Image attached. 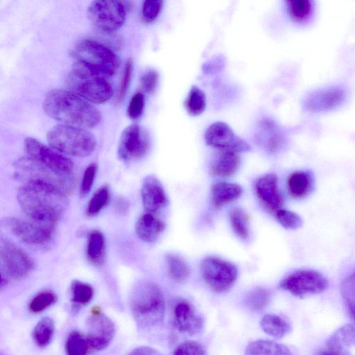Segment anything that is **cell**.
I'll list each match as a JSON object with an SVG mask.
<instances>
[{"label": "cell", "mask_w": 355, "mask_h": 355, "mask_svg": "<svg viewBox=\"0 0 355 355\" xmlns=\"http://www.w3.org/2000/svg\"><path fill=\"white\" fill-rule=\"evenodd\" d=\"M17 200L27 218L55 225L68 205L64 192L42 181L24 182L18 191Z\"/></svg>", "instance_id": "cell-1"}, {"label": "cell", "mask_w": 355, "mask_h": 355, "mask_svg": "<svg viewBox=\"0 0 355 355\" xmlns=\"http://www.w3.org/2000/svg\"><path fill=\"white\" fill-rule=\"evenodd\" d=\"M43 109L56 121L84 128H93L101 120V112L92 104L64 89L49 91L44 98Z\"/></svg>", "instance_id": "cell-2"}, {"label": "cell", "mask_w": 355, "mask_h": 355, "mask_svg": "<svg viewBox=\"0 0 355 355\" xmlns=\"http://www.w3.org/2000/svg\"><path fill=\"white\" fill-rule=\"evenodd\" d=\"M75 62L71 76L78 78L113 76L120 65L119 57L107 46L91 40L78 42L71 49Z\"/></svg>", "instance_id": "cell-3"}, {"label": "cell", "mask_w": 355, "mask_h": 355, "mask_svg": "<svg viewBox=\"0 0 355 355\" xmlns=\"http://www.w3.org/2000/svg\"><path fill=\"white\" fill-rule=\"evenodd\" d=\"M130 307L137 326L141 329L161 323L164 315V298L159 286L150 281L136 284L130 294Z\"/></svg>", "instance_id": "cell-4"}, {"label": "cell", "mask_w": 355, "mask_h": 355, "mask_svg": "<svg viewBox=\"0 0 355 355\" xmlns=\"http://www.w3.org/2000/svg\"><path fill=\"white\" fill-rule=\"evenodd\" d=\"M51 148L64 155L83 157L92 154L96 146L94 135L84 128L62 124L51 128L46 135Z\"/></svg>", "instance_id": "cell-5"}, {"label": "cell", "mask_w": 355, "mask_h": 355, "mask_svg": "<svg viewBox=\"0 0 355 355\" xmlns=\"http://www.w3.org/2000/svg\"><path fill=\"white\" fill-rule=\"evenodd\" d=\"M91 23L104 33H112L123 26L127 11L121 0H93L87 10Z\"/></svg>", "instance_id": "cell-6"}, {"label": "cell", "mask_w": 355, "mask_h": 355, "mask_svg": "<svg viewBox=\"0 0 355 355\" xmlns=\"http://www.w3.org/2000/svg\"><path fill=\"white\" fill-rule=\"evenodd\" d=\"M15 175L23 182L42 181L51 183L66 194L73 191L74 179L72 175H61L53 172L24 156L15 164Z\"/></svg>", "instance_id": "cell-7"}, {"label": "cell", "mask_w": 355, "mask_h": 355, "mask_svg": "<svg viewBox=\"0 0 355 355\" xmlns=\"http://www.w3.org/2000/svg\"><path fill=\"white\" fill-rule=\"evenodd\" d=\"M200 269L204 282L216 293L230 290L238 277V269L234 264L216 257L203 259Z\"/></svg>", "instance_id": "cell-8"}, {"label": "cell", "mask_w": 355, "mask_h": 355, "mask_svg": "<svg viewBox=\"0 0 355 355\" xmlns=\"http://www.w3.org/2000/svg\"><path fill=\"white\" fill-rule=\"evenodd\" d=\"M24 146L25 156L37 164L61 175H72L73 162L54 148L33 137L26 138Z\"/></svg>", "instance_id": "cell-9"}, {"label": "cell", "mask_w": 355, "mask_h": 355, "mask_svg": "<svg viewBox=\"0 0 355 355\" xmlns=\"http://www.w3.org/2000/svg\"><path fill=\"white\" fill-rule=\"evenodd\" d=\"M328 286L327 279L322 273L313 270L295 271L279 282L282 289L299 297L320 293Z\"/></svg>", "instance_id": "cell-10"}, {"label": "cell", "mask_w": 355, "mask_h": 355, "mask_svg": "<svg viewBox=\"0 0 355 355\" xmlns=\"http://www.w3.org/2000/svg\"><path fill=\"white\" fill-rule=\"evenodd\" d=\"M0 259L5 275L13 279L26 278L34 270L33 259L21 249L7 241H1Z\"/></svg>", "instance_id": "cell-11"}, {"label": "cell", "mask_w": 355, "mask_h": 355, "mask_svg": "<svg viewBox=\"0 0 355 355\" xmlns=\"http://www.w3.org/2000/svg\"><path fill=\"white\" fill-rule=\"evenodd\" d=\"M11 232L24 242L30 245H43L54 235L56 225L36 221L28 218H10L6 220Z\"/></svg>", "instance_id": "cell-12"}, {"label": "cell", "mask_w": 355, "mask_h": 355, "mask_svg": "<svg viewBox=\"0 0 355 355\" xmlns=\"http://www.w3.org/2000/svg\"><path fill=\"white\" fill-rule=\"evenodd\" d=\"M150 138L147 132L141 126L132 124L126 127L120 137L118 148V157L125 162L132 158L144 157L149 150Z\"/></svg>", "instance_id": "cell-13"}, {"label": "cell", "mask_w": 355, "mask_h": 355, "mask_svg": "<svg viewBox=\"0 0 355 355\" xmlns=\"http://www.w3.org/2000/svg\"><path fill=\"white\" fill-rule=\"evenodd\" d=\"M68 85L72 92L96 104L107 101L114 94L112 85L103 78H78L71 75Z\"/></svg>", "instance_id": "cell-14"}, {"label": "cell", "mask_w": 355, "mask_h": 355, "mask_svg": "<svg viewBox=\"0 0 355 355\" xmlns=\"http://www.w3.org/2000/svg\"><path fill=\"white\" fill-rule=\"evenodd\" d=\"M87 335L92 350L99 351L106 348L115 334L112 321L98 306L94 307L88 321Z\"/></svg>", "instance_id": "cell-15"}, {"label": "cell", "mask_w": 355, "mask_h": 355, "mask_svg": "<svg viewBox=\"0 0 355 355\" xmlns=\"http://www.w3.org/2000/svg\"><path fill=\"white\" fill-rule=\"evenodd\" d=\"M205 139L208 146L218 150L231 149L240 153L251 150L245 141L236 136L232 128L221 121L212 123L207 129Z\"/></svg>", "instance_id": "cell-16"}, {"label": "cell", "mask_w": 355, "mask_h": 355, "mask_svg": "<svg viewBox=\"0 0 355 355\" xmlns=\"http://www.w3.org/2000/svg\"><path fill=\"white\" fill-rule=\"evenodd\" d=\"M255 192L260 202L269 211L275 213L283 208L284 200L276 174L269 173L259 178L255 184Z\"/></svg>", "instance_id": "cell-17"}, {"label": "cell", "mask_w": 355, "mask_h": 355, "mask_svg": "<svg viewBox=\"0 0 355 355\" xmlns=\"http://www.w3.org/2000/svg\"><path fill=\"white\" fill-rule=\"evenodd\" d=\"M346 98L347 92L343 88L329 87L310 94L305 101V107L313 113L329 111L342 105Z\"/></svg>", "instance_id": "cell-18"}, {"label": "cell", "mask_w": 355, "mask_h": 355, "mask_svg": "<svg viewBox=\"0 0 355 355\" xmlns=\"http://www.w3.org/2000/svg\"><path fill=\"white\" fill-rule=\"evenodd\" d=\"M144 208L146 211L155 213L168 203L165 190L159 179L153 175L145 177L141 187Z\"/></svg>", "instance_id": "cell-19"}, {"label": "cell", "mask_w": 355, "mask_h": 355, "mask_svg": "<svg viewBox=\"0 0 355 355\" xmlns=\"http://www.w3.org/2000/svg\"><path fill=\"white\" fill-rule=\"evenodd\" d=\"M173 324L182 334L193 336L202 330L204 322L190 303L181 301L175 306Z\"/></svg>", "instance_id": "cell-20"}, {"label": "cell", "mask_w": 355, "mask_h": 355, "mask_svg": "<svg viewBox=\"0 0 355 355\" xmlns=\"http://www.w3.org/2000/svg\"><path fill=\"white\" fill-rule=\"evenodd\" d=\"M240 164V153L231 149H220L211 159L209 171L214 176L229 178L237 171Z\"/></svg>", "instance_id": "cell-21"}, {"label": "cell", "mask_w": 355, "mask_h": 355, "mask_svg": "<svg viewBox=\"0 0 355 355\" xmlns=\"http://www.w3.org/2000/svg\"><path fill=\"white\" fill-rule=\"evenodd\" d=\"M355 347V325L347 324L338 329L327 340L325 350L327 354H348Z\"/></svg>", "instance_id": "cell-22"}, {"label": "cell", "mask_w": 355, "mask_h": 355, "mask_svg": "<svg viewBox=\"0 0 355 355\" xmlns=\"http://www.w3.org/2000/svg\"><path fill=\"white\" fill-rule=\"evenodd\" d=\"M164 229L165 223L148 211L141 215L135 225L137 236L148 243L155 242Z\"/></svg>", "instance_id": "cell-23"}, {"label": "cell", "mask_w": 355, "mask_h": 355, "mask_svg": "<svg viewBox=\"0 0 355 355\" xmlns=\"http://www.w3.org/2000/svg\"><path fill=\"white\" fill-rule=\"evenodd\" d=\"M313 185L312 175L305 171H294L286 180L288 193L293 199L300 200L307 197L311 193Z\"/></svg>", "instance_id": "cell-24"}, {"label": "cell", "mask_w": 355, "mask_h": 355, "mask_svg": "<svg viewBox=\"0 0 355 355\" xmlns=\"http://www.w3.org/2000/svg\"><path fill=\"white\" fill-rule=\"evenodd\" d=\"M242 187L236 183L220 182L212 185L211 202L215 208H220L241 197Z\"/></svg>", "instance_id": "cell-25"}, {"label": "cell", "mask_w": 355, "mask_h": 355, "mask_svg": "<svg viewBox=\"0 0 355 355\" xmlns=\"http://www.w3.org/2000/svg\"><path fill=\"white\" fill-rule=\"evenodd\" d=\"M86 255L88 261L94 266L103 264L105 256V241L101 232L97 230L91 231L87 237Z\"/></svg>", "instance_id": "cell-26"}, {"label": "cell", "mask_w": 355, "mask_h": 355, "mask_svg": "<svg viewBox=\"0 0 355 355\" xmlns=\"http://www.w3.org/2000/svg\"><path fill=\"white\" fill-rule=\"evenodd\" d=\"M260 326L266 334L276 338L284 337L291 330L288 322L275 314L264 315L261 319Z\"/></svg>", "instance_id": "cell-27"}, {"label": "cell", "mask_w": 355, "mask_h": 355, "mask_svg": "<svg viewBox=\"0 0 355 355\" xmlns=\"http://www.w3.org/2000/svg\"><path fill=\"white\" fill-rule=\"evenodd\" d=\"M246 355L258 354H291L289 349L272 340H257L248 344L245 349Z\"/></svg>", "instance_id": "cell-28"}, {"label": "cell", "mask_w": 355, "mask_h": 355, "mask_svg": "<svg viewBox=\"0 0 355 355\" xmlns=\"http://www.w3.org/2000/svg\"><path fill=\"white\" fill-rule=\"evenodd\" d=\"M166 267L168 277L176 282L188 278L190 270L186 261L180 256L169 254L166 256Z\"/></svg>", "instance_id": "cell-29"}, {"label": "cell", "mask_w": 355, "mask_h": 355, "mask_svg": "<svg viewBox=\"0 0 355 355\" xmlns=\"http://www.w3.org/2000/svg\"><path fill=\"white\" fill-rule=\"evenodd\" d=\"M54 331V323L51 318L44 317L40 320L33 331V339L37 346L46 347L53 337Z\"/></svg>", "instance_id": "cell-30"}, {"label": "cell", "mask_w": 355, "mask_h": 355, "mask_svg": "<svg viewBox=\"0 0 355 355\" xmlns=\"http://www.w3.org/2000/svg\"><path fill=\"white\" fill-rule=\"evenodd\" d=\"M290 17L298 23L305 22L312 12L311 0H285Z\"/></svg>", "instance_id": "cell-31"}, {"label": "cell", "mask_w": 355, "mask_h": 355, "mask_svg": "<svg viewBox=\"0 0 355 355\" xmlns=\"http://www.w3.org/2000/svg\"><path fill=\"white\" fill-rule=\"evenodd\" d=\"M65 350L69 355H84L92 349L87 336L80 331H73L67 338Z\"/></svg>", "instance_id": "cell-32"}, {"label": "cell", "mask_w": 355, "mask_h": 355, "mask_svg": "<svg viewBox=\"0 0 355 355\" xmlns=\"http://www.w3.org/2000/svg\"><path fill=\"white\" fill-rule=\"evenodd\" d=\"M340 294L351 318L355 322V270L342 280Z\"/></svg>", "instance_id": "cell-33"}, {"label": "cell", "mask_w": 355, "mask_h": 355, "mask_svg": "<svg viewBox=\"0 0 355 355\" xmlns=\"http://www.w3.org/2000/svg\"><path fill=\"white\" fill-rule=\"evenodd\" d=\"M184 106L190 115L201 114L206 107V96L204 92L198 87L193 86L185 100Z\"/></svg>", "instance_id": "cell-34"}, {"label": "cell", "mask_w": 355, "mask_h": 355, "mask_svg": "<svg viewBox=\"0 0 355 355\" xmlns=\"http://www.w3.org/2000/svg\"><path fill=\"white\" fill-rule=\"evenodd\" d=\"M71 290L72 302L78 307L88 304L94 297L92 286L80 281H73L71 283Z\"/></svg>", "instance_id": "cell-35"}, {"label": "cell", "mask_w": 355, "mask_h": 355, "mask_svg": "<svg viewBox=\"0 0 355 355\" xmlns=\"http://www.w3.org/2000/svg\"><path fill=\"white\" fill-rule=\"evenodd\" d=\"M110 199L109 187L106 185L99 188L88 202L86 214L88 216L97 215L107 205Z\"/></svg>", "instance_id": "cell-36"}, {"label": "cell", "mask_w": 355, "mask_h": 355, "mask_svg": "<svg viewBox=\"0 0 355 355\" xmlns=\"http://www.w3.org/2000/svg\"><path fill=\"white\" fill-rule=\"evenodd\" d=\"M230 223L234 233L241 239L246 240L249 236L248 218L241 208L236 207L232 210Z\"/></svg>", "instance_id": "cell-37"}, {"label": "cell", "mask_w": 355, "mask_h": 355, "mask_svg": "<svg viewBox=\"0 0 355 355\" xmlns=\"http://www.w3.org/2000/svg\"><path fill=\"white\" fill-rule=\"evenodd\" d=\"M57 300L54 292L45 290L37 293L28 304L29 311L33 313H40L53 304Z\"/></svg>", "instance_id": "cell-38"}, {"label": "cell", "mask_w": 355, "mask_h": 355, "mask_svg": "<svg viewBox=\"0 0 355 355\" xmlns=\"http://www.w3.org/2000/svg\"><path fill=\"white\" fill-rule=\"evenodd\" d=\"M275 214L279 223L286 229L296 230L303 224L302 218L292 211L282 208Z\"/></svg>", "instance_id": "cell-39"}, {"label": "cell", "mask_w": 355, "mask_h": 355, "mask_svg": "<svg viewBox=\"0 0 355 355\" xmlns=\"http://www.w3.org/2000/svg\"><path fill=\"white\" fill-rule=\"evenodd\" d=\"M270 299L269 292L264 288H257L252 291L247 296L248 306L255 311L263 310Z\"/></svg>", "instance_id": "cell-40"}, {"label": "cell", "mask_w": 355, "mask_h": 355, "mask_svg": "<svg viewBox=\"0 0 355 355\" xmlns=\"http://www.w3.org/2000/svg\"><path fill=\"white\" fill-rule=\"evenodd\" d=\"M164 0H144L141 18L144 23H153L158 17L163 6Z\"/></svg>", "instance_id": "cell-41"}, {"label": "cell", "mask_w": 355, "mask_h": 355, "mask_svg": "<svg viewBox=\"0 0 355 355\" xmlns=\"http://www.w3.org/2000/svg\"><path fill=\"white\" fill-rule=\"evenodd\" d=\"M133 72V62L132 59H128L125 63L123 74L121 78L117 94L116 97V104H120L124 99L129 89Z\"/></svg>", "instance_id": "cell-42"}, {"label": "cell", "mask_w": 355, "mask_h": 355, "mask_svg": "<svg viewBox=\"0 0 355 355\" xmlns=\"http://www.w3.org/2000/svg\"><path fill=\"white\" fill-rule=\"evenodd\" d=\"M97 165L95 163L89 164L85 170L80 187V196L85 198L90 192L97 173Z\"/></svg>", "instance_id": "cell-43"}, {"label": "cell", "mask_w": 355, "mask_h": 355, "mask_svg": "<svg viewBox=\"0 0 355 355\" xmlns=\"http://www.w3.org/2000/svg\"><path fill=\"white\" fill-rule=\"evenodd\" d=\"M145 99L143 93L138 92L132 95L127 109L128 116L133 120L139 119L144 111Z\"/></svg>", "instance_id": "cell-44"}, {"label": "cell", "mask_w": 355, "mask_h": 355, "mask_svg": "<svg viewBox=\"0 0 355 355\" xmlns=\"http://www.w3.org/2000/svg\"><path fill=\"white\" fill-rule=\"evenodd\" d=\"M173 354L204 355L206 354V351L204 347L198 342L186 340L174 349Z\"/></svg>", "instance_id": "cell-45"}, {"label": "cell", "mask_w": 355, "mask_h": 355, "mask_svg": "<svg viewBox=\"0 0 355 355\" xmlns=\"http://www.w3.org/2000/svg\"><path fill=\"white\" fill-rule=\"evenodd\" d=\"M159 80V74L153 69L146 70L141 76L140 83L145 92L152 94L155 92Z\"/></svg>", "instance_id": "cell-46"}, {"label": "cell", "mask_w": 355, "mask_h": 355, "mask_svg": "<svg viewBox=\"0 0 355 355\" xmlns=\"http://www.w3.org/2000/svg\"><path fill=\"white\" fill-rule=\"evenodd\" d=\"M283 143V137L277 134L270 139L268 142V148L269 150L274 152L277 150L282 146Z\"/></svg>", "instance_id": "cell-47"}, {"label": "cell", "mask_w": 355, "mask_h": 355, "mask_svg": "<svg viewBox=\"0 0 355 355\" xmlns=\"http://www.w3.org/2000/svg\"><path fill=\"white\" fill-rule=\"evenodd\" d=\"M131 354H148V355H154V354H160L159 352L149 347L141 346L138 347L130 353Z\"/></svg>", "instance_id": "cell-48"}]
</instances>
